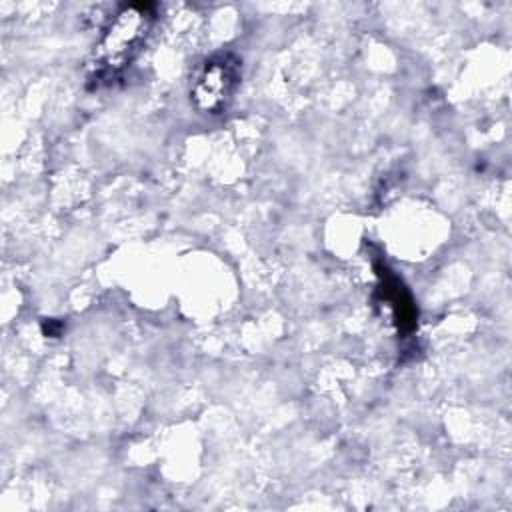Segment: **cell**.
<instances>
[{
    "mask_svg": "<svg viewBox=\"0 0 512 512\" xmlns=\"http://www.w3.org/2000/svg\"><path fill=\"white\" fill-rule=\"evenodd\" d=\"M156 20L154 4H124L102 28L90 56V80L100 86L120 76L142 52Z\"/></svg>",
    "mask_w": 512,
    "mask_h": 512,
    "instance_id": "cell-1",
    "label": "cell"
},
{
    "mask_svg": "<svg viewBox=\"0 0 512 512\" xmlns=\"http://www.w3.org/2000/svg\"><path fill=\"white\" fill-rule=\"evenodd\" d=\"M240 60L230 52L206 58L192 76L190 98L196 110L206 114L222 112L234 98L240 84Z\"/></svg>",
    "mask_w": 512,
    "mask_h": 512,
    "instance_id": "cell-2",
    "label": "cell"
}]
</instances>
